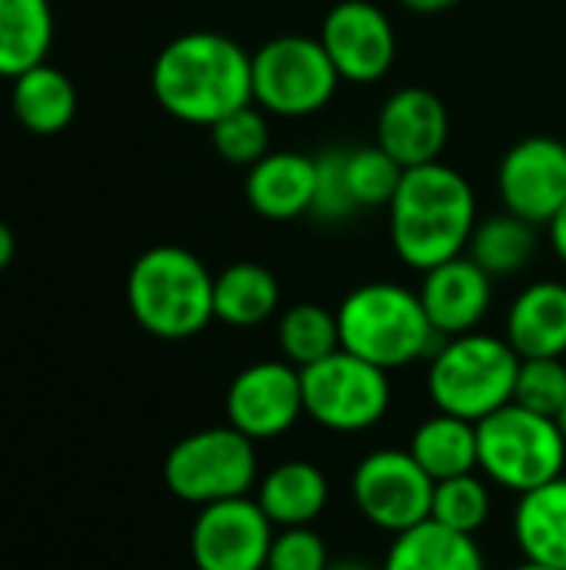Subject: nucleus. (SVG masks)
I'll return each mask as SVG.
<instances>
[{
	"mask_svg": "<svg viewBox=\"0 0 566 570\" xmlns=\"http://www.w3.org/2000/svg\"><path fill=\"white\" fill-rule=\"evenodd\" d=\"M150 90L163 114L210 130L220 117L254 104L250 53L227 33L187 30L157 53Z\"/></svg>",
	"mask_w": 566,
	"mask_h": 570,
	"instance_id": "obj_1",
	"label": "nucleus"
},
{
	"mask_svg": "<svg viewBox=\"0 0 566 570\" xmlns=\"http://www.w3.org/2000/svg\"><path fill=\"white\" fill-rule=\"evenodd\" d=\"M477 220L474 184L444 160L407 167L387 207L390 247L420 274L467 254Z\"/></svg>",
	"mask_w": 566,
	"mask_h": 570,
	"instance_id": "obj_2",
	"label": "nucleus"
},
{
	"mask_svg": "<svg viewBox=\"0 0 566 570\" xmlns=\"http://www.w3.org/2000/svg\"><path fill=\"white\" fill-rule=\"evenodd\" d=\"M340 347L390 371L430 361L440 344L417 291L394 281H370L354 287L340 307Z\"/></svg>",
	"mask_w": 566,
	"mask_h": 570,
	"instance_id": "obj_3",
	"label": "nucleus"
},
{
	"mask_svg": "<svg viewBox=\"0 0 566 570\" xmlns=\"http://www.w3.org/2000/svg\"><path fill=\"white\" fill-rule=\"evenodd\" d=\"M127 307L160 341L197 337L214 321V274L193 250L157 244L127 274Z\"/></svg>",
	"mask_w": 566,
	"mask_h": 570,
	"instance_id": "obj_4",
	"label": "nucleus"
},
{
	"mask_svg": "<svg viewBox=\"0 0 566 570\" xmlns=\"http://www.w3.org/2000/svg\"><path fill=\"white\" fill-rule=\"evenodd\" d=\"M520 354L500 334L444 337L430 354L427 394L437 411L480 424L514 401Z\"/></svg>",
	"mask_w": 566,
	"mask_h": 570,
	"instance_id": "obj_5",
	"label": "nucleus"
},
{
	"mask_svg": "<svg viewBox=\"0 0 566 570\" xmlns=\"http://www.w3.org/2000/svg\"><path fill=\"white\" fill-rule=\"evenodd\" d=\"M477 451L484 478L517 498L560 478L566 464V438L557 421L514 401L477 424Z\"/></svg>",
	"mask_w": 566,
	"mask_h": 570,
	"instance_id": "obj_6",
	"label": "nucleus"
},
{
	"mask_svg": "<svg viewBox=\"0 0 566 570\" xmlns=\"http://www.w3.org/2000/svg\"><path fill=\"white\" fill-rule=\"evenodd\" d=\"M254 104L270 117H314L330 107L344 83L320 37L280 33L250 53Z\"/></svg>",
	"mask_w": 566,
	"mask_h": 570,
	"instance_id": "obj_7",
	"label": "nucleus"
},
{
	"mask_svg": "<svg viewBox=\"0 0 566 570\" xmlns=\"http://www.w3.org/2000/svg\"><path fill=\"white\" fill-rule=\"evenodd\" d=\"M163 481L173 498L197 508L247 498L257 484V448L230 424L193 431L170 448Z\"/></svg>",
	"mask_w": 566,
	"mask_h": 570,
	"instance_id": "obj_8",
	"label": "nucleus"
},
{
	"mask_svg": "<svg viewBox=\"0 0 566 570\" xmlns=\"http://www.w3.org/2000/svg\"><path fill=\"white\" fill-rule=\"evenodd\" d=\"M304 417L334 434H360L377 428L390 411V374L350 351L300 371Z\"/></svg>",
	"mask_w": 566,
	"mask_h": 570,
	"instance_id": "obj_9",
	"label": "nucleus"
},
{
	"mask_svg": "<svg viewBox=\"0 0 566 570\" xmlns=\"http://www.w3.org/2000/svg\"><path fill=\"white\" fill-rule=\"evenodd\" d=\"M350 494L367 524L387 534H404L430 518L434 481L410 451H370L350 478Z\"/></svg>",
	"mask_w": 566,
	"mask_h": 570,
	"instance_id": "obj_10",
	"label": "nucleus"
},
{
	"mask_svg": "<svg viewBox=\"0 0 566 570\" xmlns=\"http://www.w3.org/2000/svg\"><path fill=\"white\" fill-rule=\"evenodd\" d=\"M317 37L347 83H377L397 60L394 20L374 0H337L324 13Z\"/></svg>",
	"mask_w": 566,
	"mask_h": 570,
	"instance_id": "obj_11",
	"label": "nucleus"
},
{
	"mask_svg": "<svg viewBox=\"0 0 566 570\" xmlns=\"http://www.w3.org/2000/svg\"><path fill=\"white\" fill-rule=\"evenodd\" d=\"M277 528L250 498H230L200 508L190 528V558L197 570H267Z\"/></svg>",
	"mask_w": 566,
	"mask_h": 570,
	"instance_id": "obj_12",
	"label": "nucleus"
},
{
	"mask_svg": "<svg viewBox=\"0 0 566 570\" xmlns=\"http://www.w3.org/2000/svg\"><path fill=\"white\" fill-rule=\"evenodd\" d=\"M497 194L504 210L547 227L566 200V144L550 134L517 140L497 167Z\"/></svg>",
	"mask_w": 566,
	"mask_h": 570,
	"instance_id": "obj_13",
	"label": "nucleus"
},
{
	"mask_svg": "<svg viewBox=\"0 0 566 570\" xmlns=\"http://www.w3.org/2000/svg\"><path fill=\"white\" fill-rule=\"evenodd\" d=\"M304 417V384L294 364L257 361L247 364L227 387V424L250 441L287 434Z\"/></svg>",
	"mask_w": 566,
	"mask_h": 570,
	"instance_id": "obj_14",
	"label": "nucleus"
},
{
	"mask_svg": "<svg viewBox=\"0 0 566 570\" xmlns=\"http://www.w3.org/2000/svg\"><path fill=\"white\" fill-rule=\"evenodd\" d=\"M450 137L447 104L427 87H397L377 114V140L404 170L440 160Z\"/></svg>",
	"mask_w": 566,
	"mask_h": 570,
	"instance_id": "obj_15",
	"label": "nucleus"
},
{
	"mask_svg": "<svg viewBox=\"0 0 566 570\" xmlns=\"http://www.w3.org/2000/svg\"><path fill=\"white\" fill-rule=\"evenodd\" d=\"M420 301L434 324V331L444 337L480 331L484 317L494 304V277L467 254L437 264L420 281Z\"/></svg>",
	"mask_w": 566,
	"mask_h": 570,
	"instance_id": "obj_16",
	"label": "nucleus"
},
{
	"mask_svg": "<svg viewBox=\"0 0 566 570\" xmlns=\"http://www.w3.org/2000/svg\"><path fill=\"white\" fill-rule=\"evenodd\" d=\"M317 194V157L300 150H270L247 170L244 197L264 220L287 224L310 217Z\"/></svg>",
	"mask_w": 566,
	"mask_h": 570,
	"instance_id": "obj_17",
	"label": "nucleus"
},
{
	"mask_svg": "<svg viewBox=\"0 0 566 570\" xmlns=\"http://www.w3.org/2000/svg\"><path fill=\"white\" fill-rule=\"evenodd\" d=\"M504 337L520 357H566V284L534 281L507 311Z\"/></svg>",
	"mask_w": 566,
	"mask_h": 570,
	"instance_id": "obj_18",
	"label": "nucleus"
},
{
	"mask_svg": "<svg viewBox=\"0 0 566 570\" xmlns=\"http://www.w3.org/2000/svg\"><path fill=\"white\" fill-rule=\"evenodd\" d=\"M254 501L260 504V511L270 518L277 531L310 528L327 511L330 484H327V474L314 461H284L270 468Z\"/></svg>",
	"mask_w": 566,
	"mask_h": 570,
	"instance_id": "obj_19",
	"label": "nucleus"
},
{
	"mask_svg": "<svg viewBox=\"0 0 566 570\" xmlns=\"http://www.w3.org/2000/svg\"><path fill=\"white\" fill-rule=\"evenodd\" d=\"M514 538L527 561L566 570V478H554L517 498Z\"/></svg>",
	"mask_w": 566,
	"mask_h": 570,
	"instance_id": "obj_20",
	"label": "nucleus"
},
{
	"mask_svg": "<svg viewBox=\"0 0 566 570\" xmlns=\"http://www.w3.org/2000/svg\"><path fill=\"white\" fill-rule=\"evenodd\" d=\"M280 311V284L270 267L237 261L214 274V321L227 327H260Z\"/></svg>",
	"mask_w": 566,
	"mask_h": 570,
	"instance_id": "obj_21",
	"label": "nucleus"
},
{
	"mask_svg": "<svg viewBox=\"0 0 566 570\" xmlns=\"http://www.w3.org/2000/svg\"><path fill=\"white\" fill-rule=\"evenodd\" d=\"M10 107L23 130L37 137H50L70 127L77 114V90H73V80L60 67L43 60L23 70L20 77H13Z\"/></svg>",
	"mask_w": 566,
	"mask_h": 570,
	"instance_id": "obj_22",
	"label": "nucleus"
},
{
	"mask_svg": "<svg viewBox=\"0 0 566 570\" xmlns=\"http://www.w3.org/2000/svg\"><path fill=\"white\" fill-rule=\"evenodd\" d=\"M380 570H487L477 538L457 534L437 521H424L404 534H394Z\"/></svg>",
	"mask_w": 566,
	"mask_h": 570,
	"instance_id": "obj_23",
	"label": "nucleus"
},
{
	"mask_svg": "<svg viewBox=\"0 0 566 570\" xmlns=\"http://www.w3.org/2000/svg\"><path fill=\"white\" fill-rule=\"evenodd\" d=\"M407 451L434 484L447 481V478L480 471L477 424L464 421V417H454V414H444V411H437L434 417L417 424Z\"/></svg>",
	"mask_w": 566,
	"mask_h": 570,
	"instance_id": "obj_24",
	"label": "nucleus"
},
{
	"mask_svg": "<svg viewBox=\"0 0 566 570\" xmlns=\"http://www.w3.org/2000/svg\"><path fill=\"white\" fill-rule=\"evenodd\" d=\"M537 250H540V227L510 210L480 217L467 244V257H474L494 281L527 271Z\"/></svg>",
	"mask_w": 566,
	"mask_h": 570,
	"instance_id": "obj_25",
	"label": "nucleus"
},
{
	"mask_svg": "<svg viewBox=\"0 0 566 570\" xmlns=\"http://www.w3.org/2000/svg\"><path fill=\"white\" fill-rule=\"evenodd\" d=\"M53 43L50 0H0V77H20L47 60Z\"/></svg>",
	"mask_w": 566,
	"mask_h": 570,
	"instance_id": "obj_26",
	"label": "nucleus"
},
{
	"mask_svg": "<svg viewBox=\"0 0 566 570\" xmlns=\"http://www.w3.org/2000/svg\"><path fill=\"white\" fill-rule=\"evenodd\" d=\"M277 344H280V357L297 371L330 357L334 351H340L337 311H327L324 304L314 301L287 307L277 321Z\"/></svg>",
	"mask_w": 566,
	"mask_h": 570,
	"instance_id": "obj_27",
	"label": "nucleus"
},
{
	"mask_svg": "<svg viewBox=\"0 0 566 570\" xmlns=\"http://www.w3.org/2000/svg\"><path fill=\"white\" fill-rule=\"evenodd\" d=\"M210 144L220 160H227L230 167L250 170L257 160H264L274 150L270 147V114L257 104H247V107L220 117L210 127Z\"/></svg>",
	"mask_w": 566,
	"mask_h": 570,
	"instance_id": "obj_28",
	"label": "nucleus"
},
{
	"mask_svg": "<svg viewBox=\"0 0 566 570\" xmlns=\"http://www.w3.org/2000/svg\"><path fill=\"white\" fill-rule=\"evenodd\" d=\"M430 521L457 531V534H477L490 521V488L477 478V471L447 478L434 484V504Z\"/></svg>",
	"mask_w": 566,
	"mask_h": 570,
	"instance_id": "obj_29",
	"label": "nucleus"
},
{
	"mask_svg": "<svg viewBox=\"0 0 566 570\" xmlns=\"http://www.w3.org/2000/svg\"><path fill=\"white\" fill-rule=\"evenodd\" d=\"M400 177H404V167L380 144L347 150V184L360 214L374 207H390L400 187Z\"/></svg>",
	"mask_w": 566,
	"mask_h": 570,
	"instance_id": "obj_30",
	"label": "nucleus"
},
{
	"mask_svg": "<svg viewBox=\"0 0 566 570\" xmlns=\"http://www.w3.org/2000/svg\"><path fill=\"white\" fill-rule=\"evenodd\" d=\"M514 404L557 417L566 404V361L564 357H520Z\"/></svg>",
	"mask_w": 566,
	"mask_h": 570,
	"instance_id": "obj_31",
	"label": "nucleus"
},
{
	"mask_svg": "<svg viewBox=\"0 0 566 570\" xmlns=\"http://www.w3.org/2000/svg\"><path fill=\"white\" fill-rule=\"evenodd\" d=\"M357 204L350 197V184H347V150L330 147L324 154H317V194H314V220L324 224H344L350 217H357Z\"/></svg>",
	"mask_w": 566,
	"mask_h": 570,
	"instance_id": "obj_32",
	"label": "nucleus"
},
{
	"mask_svg": "<svg viewBox=\"0 0 566 570\" xmlns=\"http://www.w3.org/2000/svg\"><path fill=\"white\" fill-rule=\"evenodd\" d=\"M327 541L310 528H280L270 544L267 570H327Z\"/></svg>",
	"mask_w": 566,
	"mask_h": 570,
	"instance_id": "obj_33",
	"label": "nucleus"
},
{
	"mask_svg": "<svg viewBox=\"0 0 566 570\" xmlns=\"http://www.w3.org/2000/svg\"><path fill=\"white\" fill-rule=\"evenodd\" d=\"M547 230V244H550V250L560 257L566 264V200H564V207L550 217V224L544 227Z\"/></svg>",
	"mask_w": 566,
	"mask_h": 570,
	"instance_id": "obj_34",
	"label": "nucleus"
},
{
	"mask_svg": "<svg viewBox=\"0 0 566 570\" xmlns=\"http://www.w3.org/2000/svg\"><path fill=\"white\" fill-rule=\"evenodd\" d=\"M400 3L414 13H447V10L460 7L464 0H400Z\"/></svg>",
	"mask_w": 566,
	"mask_h": 570,
	"instance_id": "obj_35",
	"label": "nucleus"
},
{
	"mask_svg": "<svg viewBox=\"0 0 566 570\" xmlns=\"http://www.w3.org/2000/svg\"><path fill=\"white\" fill-rule=\"evenodd\" d=\"M13 257H17V237H13V230L0 220V274L13 264Z\"/></svg>",
	"mask_w": 566,
	"mask_h": 570,
	"instance_id": "obj_36",
	"label": "nucleus"
},
{
	"mask_svg": "<svg viewBox=\"0 0 566 570\" xmlns=\"http://www.w3.org/2000/svg\"><path fill=\"white\" fill-rule=\"evenodd\" d=\"M327 570H374L370 564H360V561H340V564H330Z\"/></svg>",
	"mask_w": 566,
	"mask_h": 570,
	"instance_id": "obj_37",
	"label": "nucleus"
},
{
	"mask_svg": "<svg viewBox=\"0 0 566 570\" xmlns=\"http://www.w3.org/2000/svg\"><path fill=\"white\" fill-rule=\"evenodd\" d=\"M514 570H557V568H547V564H537V561H527V558H524V564H517Z\"/></svg>",
	"mask_w": 566,
	"mask_h": 570,
	"instance_id": "obj_38",
	"label": "nucleus"
},
{
	"mask_svg": "<svg viewBox=\"0 0 566 570\" xmlns=\"http://www.w3.org/2000/svg\"><path fill=\"white\" fill-rule=\"evenodd\" d=\"M554 421H557V428H560V434H564V438H566V404H564V407H560V414H557Z\"/></svg>",
	"mask_w": 566,
	"mask_h": 570,
	"instance_id": "obj_39",
	"label": "nucleus"
}]
</instances>
